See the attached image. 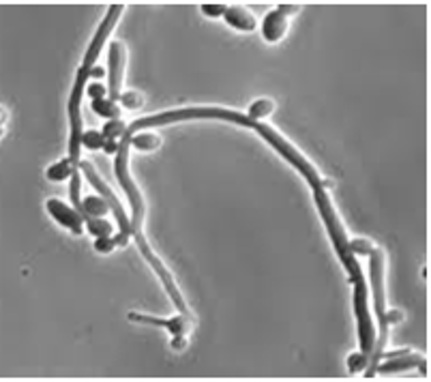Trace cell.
Returning <instances> with one entry per match:
<instances>
[{
	"mask_svg": "<svg viewBox=\"0 0 431 382\" xmlns=\"http://www.w3.org/2000/svg\"><path fill=\"white\" fill-rule=\"evenodd\" d=\"M313 200H316L318 204V211L322 215V222L328 230V237L330 241H333V247H335V252L343 264V269L347 271V275H350V284H354V281L358 279H365L362 277V269H360V262L356 260V256L350 252V247H347V235H345V230L337 217V211L333 208V202H330V195L324 187H318V189H313Z\"/></svg>",
	"mask_w": 431,
	"mask_h": 382,
	"instance_id": "1",
	"label": "cell"
},
{
	"mask_svg": "<svg viewBox=\"0 0 431 382\" xmlns=\"http://www.w3.org/2000/svg\"><path fill=\"white\" fill-rule=\"evenodd\" d=\"M354 288V313H356V326H358V344L360 353L371 355V348L375 342V326L369 313V292H367V281L358 279L352 284ZM369 363V361H367Z\"/></svg>",
	"mask_w": 431,
	"mask_h": 382,
	"instance_id": "2",
	"label": "cell"
},
{
	"mask_svg": "<svg viewBox=\"0 0 431 382\" xmlns=\"http://www.w3.org/2000/svg\"><path fill=\"white\" fill-rule=\"evenodd\" d=\"M77 170L88 178V182L99 191V195L106 198V202L110 204V211L116 215V222L121 224V232H125V235H129V237H134V228H131V219L127 217L125 208L121 206L119 198L114 195V191L110 189L108 182L97 174V170L93 168V165H90L88 161H82V159H79V161H77Z\"/></svg>",
	"mask_w": 431,
	"mask_h": 382,
	"instance_id": "3",
	"label": "cell"
},
{
	"mask_svg": "<svg viewBox=\"0 0 431 382\" xmlns=\"http://www.w3.org/2000/svg\"><path fill=\"white\" fill-rule=\"evenodd\" d=\"M417 368L421 372V376H427V359L423 355H417L412 350H384L382 357H380V363L375 368V376L378 374H399V372H408Z\"/></svg>",
	"mask_w": 431,
	"mask_h": 382,
	"instance_id": "4",
	"label": "cell"
},
{
	"mask_svg": "<svg viewBox=\"0 0 431 382\" xmlns=\"http://www.w3.org/2000/svg\"><path fill=\"white\" fill-rule=\"evenodd\" d=\"M298 11H301V7H298V5L281 3L273 11H269L267 15H264V20H262V37H264V41L279 43L281 39H284L286 32H288L292 15H296Z\"/></svg>",
	"mask_w": 431,
	"mask_h": 382,
	"instance_id": "5",
	"label": "cell"
},
{
	"mask_svg": "<svg viewBox=\"0 0 431 382\" xmlns=\"http://www.w3.org/2000/svg\"><path fill=\"white\" fill-rule=\"evenodd\" d=\"M108 97L119 104L125 82V45L121 41H112L108 47Z\"/></svg>",
	"mask_w": 431,
	"mask_h": 382,
	"instance_id": "6",
	"label": "cell"
},
{
	"mask_svg": "<svg viewBox=\"0 0 431 382\" xmlns=\"http://www.w3.org/2000/svg\"><path fill=\"white\" fill-rule=\"evenodd\" d=\"M123 11H125L123 5H112V7L108 9V15L103 18V22L99 24V28H97V32H95V37H93L88 49H86V56H84V62H82V67H86V69H93V67H95V62H97L99 54H101V49H103V43L108 41V37H110V32L114 30L116 22L121 20Z\"/></svg>",
	"mask_w": 431,
	"mask_h": 382,
	"instance_id": "7",
	"label": "cell"
},
{
	"mask_svg": "<svg viewBox=\"0 0 431 382\" xmlns=\"http://www.w3.org/2000/svg\"><path fill=\"white\" fill-rule=\"evenodd\" d=\"M129 320L138 322V324H148V326H161V329L168 331L172 337L174 335H187L191 331V320H189L187 313H178V315H174V318H159V315H146V313L131 311Z\"/></svg>",
	"mask_w": 431,
	"mask_h": 382,
	"instance_id": "8",
	"label": "cell"
},
{
	"mask_svg": "<svg viewBox=\"0 0 431 382\" xmlns=\"http://www.w3.org/2000/svg\"><path fill=\"white\" fill-rule=\"evenodd\" d=\"M45 208L49 213V217L56 219V224L62 226L64 230L73 232V235H82V232H84V217H82V213L77 208L64 204L62 200H56V198L47 200Z\"/></svg>",
	"mask_w": 431,
	"mask_h": 382,
	"instance_id": "9",
	"label": "cell"
},
{
	"mask_svg": "<svg viewBox=\"0 0 431 382\" xmlns=\"http://www.w3.org/2000/svg\"><path fill=\"white\" fill-rule=\"evenodd\" d=\"M223 20L230 28H234L238 32H251L258 26V20L254 18V13L247 7H241V5L227 7L225 13H223Z\"/></svg>",
	"mask_w": 431,
	"mask_h": 382,
	"instance_id": "10",
	"label": "cell"
},
{
	"mask_svg": "<svg viewBox=\"0 0 431 382\" xmlns=\"http://www.w3.org/2000/svg\"><path fill=\"white\" fill-rule=\"evenodd\" d=\"M125 129H127V125L119 119V121H108L106 125H103V151L108 153V155H116L119 153V144H121V138H123V134H125Z\"/></svg>",
	"mask_w": 431,
	"mask_h": 382,
	"instance_id": "11",
	"label": "cell"
},
{
	"mask_svg": "<svg viewBox=\"0 0 431 382\" xmlns=\"http://www.w3.org/2000/svg\"><path fill=\"white\" fill-rule=\"evenodd\" d=\"M79 213H82V217H106L110 213V204L101 195H86V198H82Z\"/></svg>",
	"mask_w": 431,
	"mask_h": 382,
	"instance_id": "12",
	"label": "cell"
},
{
	"mask_svg": "<svg viewBox=\"0 0 431 382\" xmlns=\"http://www.w3.org/2000/svg\"><path fill=\"white\" fill-rule=\"evenodd\" d=\"M75 172H77V163L67 157V159H62L54 165H49V168L45 170V176L52 182H62V180H69Z\"/></svg>",
	"mask_w": 431,
	"mask_h": 382,
	"instance_id": "13",
	"label": "cell"
},
{
	"mask_svg": "<svg viewBox=\"0 0 431 382\" xmlns=\"http://www.w3.org/2000/svg\"><path fill=\"white\" fill-rule=\"evenodd\" d=\"M90 106H93V112L97 116H101V119H108V121H119L121 119V106L116 102H112L110 97L95 99Z\"/></svg>",
	"mask_w": 431,
	"mask_h": 382,
	"instance_id": "14",
	"label": "cell"
},
{
	"mask_svg": "<svg viewBox=\"0 0 431 382\" xmlns=\"http://www.w3.org/2000/svg\"><path fill=\"white\" fill-rule=\"evenodd\" d=\"M159 144H161V138L155 134V131H148V129L138 131V134H134V138H131V146L138 148V151H146V153L159 148Z\"/></svg>",
	"mask_w": 431,
	"mask_h": 382,
	"instance_id": "15",
	"label": "cell"
},
{
	"mask_svg": "<svg viewBox=\"0 0 431 382\" xmlns=\"http://www.w3.org/2000/svg\"><path fill=\"white\" fill-rule=\"evenodd\" d=\"M84 226L86 230L95 239H101V237H110L112 235V224L106 217H84Z\"/></svg>",
	"mask_w": 431,
	"mask_h": 382,
	"instance_id": "16",
	"label": "cell"
},
{
	"mask_svg": "<svg viewBox=\"0 0 431 382\" xmlns=\"http://www.w3.org/2000/svg\"><path fill=\"white\" fill-rule=\"evenodd\" d=\"M275 112V102L273 99H258V102L251 104L249 108V119L251 121H262V119H267V116H271Z\"/></svg>",
	"mask_w": 431,
	"mask_h": 382,
	"instance_id": "17",
	"label": "cell"
},
{
	"mask_svg": "<svg viewBox=\"0 0 431 382\" xmlns=\"http://www.w3.org/2000/svg\"><path fill=\"white\" fill-rule=\"evenodd\" d=\"M82 148H88V151H101L103 148V134L101 131H84L82 134Z\"/></svg>",
	"mask_w": 431,
	"mask_h": 382,
	"instance_id": "18",
	"label": "cell"
},
{
	"mask_svg": "<svg viewBox=\"0 0 431 382\" xmlns=\"http://www.w3.org/2000/svg\"><path fill=\"white\" fill-rule=\"evenodd\" d=\"M347 247H350V252L354 256H369L375 245L367 239H352V241H347Z\"/></svg>",
	"mask_w": 431,
	"mask_h": 382,
	"instance_id": "19",
	"label": "cell"
},
{
	"mask_svg": "<svg viewBox=\"0 0 431 382\" xmlns=\"http://www.w3.org/2000/svg\"><path fill=\"white\" fill-rule=\"evenodd\" d=\"M367 361H369V357L365 353H354V355H350V359H347V370H350V374H360L365 368H367Z\"/></svg>",
	"mask_w": 431,
	"mask_h": 382,
	"instance_id": "20",
	"label": "cell"
},
{
	"mask_svg": "<svg viewBox=\"0 0 431 382\" xmlns=\"http://www.w3.org/2000/svg\"><path fill=\"white\" fill-rule=\"evenodd\" d=\"M119 104L121 108H127V110H138L142 108V97L138 93H123L119 97Z\"/></svg>",
	"mask_w": 431,
	"mask_h": 382,
	"instance_id": "21",
	"label": "cell"
},
{
	"mask_svg": "<svg viewBox=\"0 0 431 382\" xmlns=\"http://www.w3.org/2000/svg\"><path fill=\"white\" fill-rule=\"evenodd\" d=\"M86 95L93 99H103V97H108V86H103L101 82H93V84H86Z\"/></svg>",
	"mask_w": 431,
	"mask_h": 382,
	"instance_id": "22",
	"label": "cell"
},
{
	"mask_svg": "<svg viewBox=\"0 0 431 382\" xmlns=\"http://www.w3.org/2000/svg\"><path fill=\"white\" fill-rule=\"evenodd\" d=\"M225 5H202L200 7V11L204 13V15H208V18H212V20H217V18H223V13H225Z\"/></svg>",
	"mask_w": 431,
	"mask_h": 382,
	"instance_id": "23",
	"label": "cell"
},
{
	"mask_svg": "<svg viewBox=\"0 0 431 382\" xmlns=\"http://www.w3.org/2000/svg\"><path fill=\"white\" fill-rule=\"evenodd\" d=\"M95 249L99 254H110L112 249H116V243H114V237H101V239H97L95 241Z\"/></svg>",
	"mask_w": 431,
	"mask_h": 382,
	"instance_id": "24",
	"label": "cell"
},
{
	"mask_svg": "<svg viewBox=\"0 0 431 382\" xmlns=\"http://www.w3.org/2000/svg\"><path fill=\"white\" fill-rule=\"evenodd\" d=\"M404 320V311L402 309H386L384 311V324L391 326V324H397Z\"/></svg>",
	"mask_w": 431,
	"mask_h": 382,
	"instance_id": "25",
	"label": "cell"
},
{
	"mask_svg": "<svg viewBox=\"0 0 431 382\" xmlns=\"http://www.w3.org/2000/svg\"><path fill=\"white\" fill-rule=\"evenodd\" d=\"M170 346L174 348V350H182V348L187 346V335H174L172 342H170Z\"/></svg>",
	"mask_w": 431,
	"mask_h": 382,
	"instance_id": "26",
	"label": "cell"
},
{
	"mask_svg": "<svg viewBox=\"0 0 431 382\" xmlns=\"http://www.w3.org/2000/svg\"><path fill=\"white\" fill-rule=\"evenodd\" d=\"M106 75V69L103 67H97V64H95V67H93V71H90V77H103Z\"/></svg>",
	"mask_w": 431,
	"mask_h": 382,
	"instance_id": "27",
	"label": "cell"
}]
</instances>
